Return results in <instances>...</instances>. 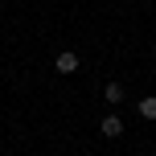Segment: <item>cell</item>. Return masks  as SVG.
Instances as JSON below:
<instances>
[{
    "label": "cell",
    "instance_id": "obj_1",
    "mask_svg": "<svg viewBox=\"0 0 156 156\" xmlns=\"http://www.w3.org/2000/svg\"><path fill=\"white\" fill-rule=\"evenodd\" d=\"M103 136H111V140H115V136H123V119H119V115H103Z\"/></svg>",
    "mask_w": 156,
    "mask_h": 156
},
{
    "label": "cell",
    "instance_id": "obj_2",
    "mask_svg": "<svg viewBox=\"0 0 156 156\" xmlns=\"http://www.w3.org/2000/svg\"><path fill=\"white\" fill-rule=\"evenodd\" d=\"M74 70H78V54H70V49L58 54V74H74Z\"/></svg>",
    "mask_w": 156,
    "mask_h": 156
},
{
    "label": "cell",
    "instance_id": "obj_4",
    "mask_svg": "<svg viewBox=\"0 0 156 156\" xmlns=\"http://www.w3.org/2000/svg\"><path fill=\"white\" fill-rule=\"evenodd\" d=\"M140 115H144V119H156V94L140 99Z\"/></svg>",
    "mask_w": 156,
    "mask_h": 156
},
{
    "label": "cell",
    "instance_id": "obj_3",
    "mask_svg": "<svg viewBox=\"0 0 156 156\" xmlns=\"http://www.w3.org/2000/svg\"><path fill=\"white\" fill-rule=\"evenodd\" d=\"M103 99H107L111 107H115V103H123V86H119V82H107V86H103Z\"/></svg>",
    "mask_w": 156,
    "mask_h": 156
}]
</instances>
